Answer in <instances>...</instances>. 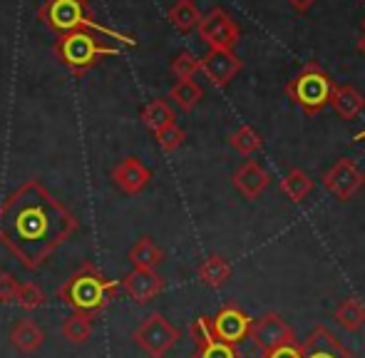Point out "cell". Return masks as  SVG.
Listing matches in <instances>:
<instances>
[{"instance_id": "6da1fadb", "label": "cell", "mask_w": 365, "mask_h": 358, "mask_svg": "<svg viewBox=\"0 0 365 358\" xmlns=\"http://www.w3.org/2000/svg\"><path fill=\"white\" fill-rule=\"evenodd\" d=\"M77 229L75 214L38 179L23 182L0 204V244L23 269H40Z\"/></svg>"}, {"instance_id": "7a4b0ae2", "label": "cell", "mask_w": 365, "mask_h": 358, "mask_svg": "<svg viewBox=\"0 0 365 358\" xmlns=\"http://www.w3.org/2000/svg\"><path fill=\"white\" fill-rule=\"evenodd\" d=\"M120 291V281H110L92 262H85L70 279L58 286V299L75 314H87L92 319L102 314Z\"/></svg>"}, {"instance_id": "3957f363", "label": "cell", "mask_w": 365, "mask_h": 358, "mask_svg": "<svg viewBox=\"0 0 365 358\" xmlns=\"http://www.w3.org/2000/svg\"><path fill=\"white\" fill-rule=\"evenodd\" d=\"M38 15L50 30H55L60 35L77 33V30H95V33H102L105 38L122 40L125 45H137V40L132 35H125L120 30L102 25L95 18L87 0H45L38 8Z\"/></svg>"}, {"instance_id": "277c9868", "label": "cell", "mask_w": 365, "mask_h": 358, "mask_svg": "<svg viewBox=\"0 0 365 358\" xmlns=\"http://www.w3.org/2000/svg\"><path fill=\"white\" fill-rule=\"evenodd\" d=\"M53 50H55V58H58L73 75H85L92 65H97V60L122 53V50L112 48V45L100 43V40L87 33V30L60 35Z\"/></svg>"}, {"instance_id": "5b68a950", "label": "cell", "mask_w": 365, "mask_h": 358, "mask_svg": "<svg viewBox=\"0 0 365 358\" xmlns=\"http://www.w3.org/2000/svg\"><path fill=\"white\" fill-rule=\"evenodd\" d=\"M333 80L326 75V70L318 63H308L301 68V73L293 75V80L286 85V95L301 107L306 115H321L326 105H331Z\"/></svg>"}, {"instance_id": "8992f818", "label": "cell", "mask_w": 365, "mask_h": 358, "mask_svg": "<svg viewBox=\"0 0 365 358\" xmlns=\"http://www.w3.org/2000/svg\"><path fill=\"white\" fill-rule=\"evenodd\" d=\"M179 339H182L179 329L169 324L159 311L149 314L147 319L132 331V341H135L137 349L145 351L149 358H164L177 346Z\"/></svg>"}, {"instance_id": "52a82bcc", "label": "cell", "mask_w": 365, "mask_h": 358, "mask_svg": "<svg viewBox=\"0 0 365 358\" xmlns=\"http://www.w3.org/2000/svg\"><path fill=\"white\" fill-rule=\"evenodd\" d=\"M197 30H199V38L212 50H231L241 35L239 25L231 20V15L224 8H214L207 15H202Z\"/></svg>"}, {"instance_id": "ba28073f", "label": "cell", "mask_w": 365, "mask_h": 358, "mask_svg": "<svg viewBox=\"0 0 365 358\" xmlns=\"http://www.w3.org/2000/svg\"><path fill=\"white\" fill-rule=\"evenodd\" d=\"M365 184V175L358 170V165L353 160H338L331 170L323 177V187L326 192H331L333 197H338L341 202H348L351 197H356Z\"/></svg>"}, {"instance_id": "9c48e42d", "label": "cell", "mask_w": 365, "mask_h": 358, "mask_svg": "<svg viewBox=\"0 0 365 358\" xmlns=\"http://www.w3.org/2000/svg\"><path fill=\"white\" fill-rule=\"evenodd\" d=\"M212 329H214V339L224 341V344H231V346H239L244 339H249L251 319L241 306L226 304V306H221L219 314L212 319Z\"/></svg>"}, {"instance_id": "30bf717a", "label": "cell", "mask_w": 365, "mask_h": 358, "mask_svg": "<svg viewBox=\"0 0 365 358\" xmlns=\"http://www.w3.org/2000/svg\"><path fill=\"white\" fill-rule=\"evenodd\" d=\"M249 339L259 346V351H269V349H276V346L293 344L296 334H293V329L279 314H266V316H261V319L251 321Z\"/></svg>"}, {"instance_id": "8fae6325", "label": "cell", "mask_w": 365, "mask_h": 358, "mask_svg": "<svg viewBox=\"0 0 365 358\" xmlns=\"http://www.w3.org/2000/svg\"><path fill=\"white\" fill-rule=\"evenodd\" d=\"M120 289L125 291L135 304L145 306L164 291V279L154 269H132L130 274L122 276Z\"/></svg>"}, {"instance_id": "7c38bea8", "label": "cell", "mask_w": 365, "mask_h": 358, "mask_svg": "<svg viewBox=\"0 0 365 358\" xmlns=\"http://www.w3.org/2000/svg\"><path fill=\"white\" fill-rule=\"evenodd\" d=\"M199 70L207 75V80L212 85L226 88L241 73V60L234 55V50H209L199 60Z\"/></svg>"}, {"instance_id": "4fadbf2b", "label": "cell", "mask_w": 365, "mask_h": 358, "mask_svg": "<svg viewBox=\"0 0 365 358\" xmlns=\"http://www.w3.org/2000/svg\"><path fill=\"white\" fill-rule=\"evenodd\" d=\"M301 358H358L346 349L326 326H316L301 344Z\"/></svg>"}, {"instance_id": "5bb4252c", "label": "cell", "mask_w": 365, "mask_h": 358, "mask_svg": "<svg viewBox=\"0 0 365 358\" xmlns=\"http://www.w3.org/2000/svg\"><path fill=\"white\" fill-rule=\"evenodd\" d=\"M149 179H152V172H149V167L142 165L137 157H127V160H122L120 165L112 170V182H115V187L120 189V192L130 194V197L140 194L149 184Z\"/></svg>"}, {"instance_id": "9a60e30c", "label": "cell", "mask_w": 365, "mask_h": 358, "mask_svg": "<svg viewBox=\"0 0 365 358\" xmlns=\"http://www.w3.org/2000/svg\"><path fill=\"white\" fill-rule=\"evenodd\" d=\"M8 341L18 354H38L45 344V331L35 324V319L25 316V319H18L8 331Z\"/></svg>"}, {"instance_id": "2e32d148", "label": "cell", "mask_w": 365, "mask_h": 358, "mask_svg": "<svg viewBox=\"0 0 365 358\" xmlns=\"http://www.w3.org/2000/svg\"><path fill=\"white\" fill-rule=\"evenodd\" d=\"M269 182H271L269 172H266L264 167H261L259 162H254V160L244 162V165L234 172V187L239 189L246 199L261 197V192L269 187Z\"/></svg>"}, {"instance_id": "e0dca14e", "label": "cell", "mask_w": 365, "mask_h": 358, "mask_svg": "<svg viewBox=\"0 0 365 358\" xmlns=\"http://www.w3.org/2000/svg\"><path fill=\"white\" fill-rule=\"evenodd\" d=\"M331 105L343 120H356L365 107V97L351 85H336L331 95Z\"/></svg>"}, {"instance_id": "ac0fdd59", "label": "cell", "mask_w": 365, "mask_h": 358, "mask_svg": "<svg viewBox=\"0 0 365 358\" xmlns=\"http://www.w3.org/2000/svg\"><path fill=\"white\" fill-rule=\"evenodd\" d=\"M333 319H336V324L341 326V329L356 334V331H361L365 326V304L361 299H356V296L343 299L341 304L336 306V311H333Z\"/></svg>"}, {"instance_id": "d6986e66", "label": "cell", "mask_w": 365, "mask_h": 358, "mask_svg": "<svg viewBox=\"0 0 365 358\" xmlns=\"http://www.w3.org/2000/svg\"><path fill=\"white\" fill-rule=\"evenodd\" d=\"M197 276L202 279V284L212 286V289H221L231 279V264L219 254H212L197 267Z\"/></svg>"}, {"instance_id": "ffe728a7", "label": "cell", "mask_w": 365, "mask_h": 358, "mask_svg": "<svg viewBox=\"0 0 365 358\" xmlns=\"http://www.w3.org/2000/svg\"><path fill=\"white\" fill-rule=\"evenodd\" d=\"M127 259H130V264L135 269H154L157 264L164 262V252L154 244V239L142 237V239H137L135 247L130 249Z\"/></svg>"}, {"instance_id": "44dd1931", "label": "cell", "mask_w": 365, "mask_h": 358, "mask_svg": "<svg viewBox=\"0 0 365 358\" xmlns=\"http://www.w3.org/2000/svg\"><path fill=\"white\" fill-rule=\"evenodd\" d=\"M169 20H172V25L177 30L189 33V30H194L199 25L202 13H199V8H197L194 0H177V3L169 8Z\"/></svg>"}, {"instance_id": "7402d4cb", "label": "cell", "mask_w": 365, "mask_h": 358, "mask_svg": "<svg viewBox=\"0 0 365 358\" xmlns=\"http://www.w3.org/2000/svg\"><path fill=\"white\" fill-rule=\"evenodd\" d=\"M92 329H95V319H92V316L73 314L63 321L60 334H63V339L70 341V344H85V341L92 336Z\"/></svg>"}, {"instance_id": "603a6c76", "label": "cell", "mask_w": 365, "mask_h": 358, "mask_svg": "<svg viewBox=\"0 0 365 358\" xmlns=\"http://www.w3.org/2000/svg\"><path fill=\"white\" fill-rule=\"evenodd\" d=\"M174 120H177V115H174V110L169 107L167 100H152L145 110H142V122H145L152 132H159L162 127L174 125Z\"/></svg>"}, {"instance_id": "cb8c5ba5", "label": "cell", "mask_w": 365, "mask_h": 358, "mask_svg": "<svg viewBox=\"0 0 365 358\" xmlns=\"http://www.w3.org/2000/svg\"><path fill=\"white\" fill-rule=\"evenodd\" d=\"M281 192H284L291 202H303V199L313 192V182L303 170H291L289 175L281 179Z\"/></svg>"}, {"instance_id": "d4e9b609", "label": "cell", "mask_w": 365, "mask_h": 358, "mask_svg": "<svg viewBox=\"0 0 365 358\" xmlns=\"http://www.w3.org/2000/svg\"><path fill=\"white\" fill-rule=\"evenodd\" d=\"M169 97H172L174 102H177L182 110H194L197 107V102L204 97V90L199 88L194 80H177V85H174L172 90H169Z\"/></svg>"}, {"instance_id": "484cf974", "label": "cell", "mask_w": 365, "mask_h": 358, "mask_svg": "<svg viewBox=\"0 0 365 358\" xmlns=\"http://www.w3.org/2000/svg\"><path fill=\"white\" fill-rule=\"evenodd\" d=\"M229 145L234 147L239 155L249 157V155H254V152H259L264 142H261V135L254 130V127H251V125H241L239 130H236L234 135L229 137Z\"/></svg>"}, {"instance_id": "4316f807", "label": "cell", "mask_w": 365, "mask_h": 358, "mask_svg": "<svg viewBox=\"0 0 365 358\" xmlns=\"http://www.w3.org/2000/svg\"><path fill=\"white\" fill-rule=\"evenodd\" d=\"M45 301H48V296H45V291L40 289L35 281H25V284H20L18 296H15V304H18L23 311L40 309V306H45Z\"/></svg>"}, {"instance_id": "83f0119b", "label": "cell", "mask_w": 365, "mask_h": 358, "mask_svg": "<svg viewBox=\"0 0 365 358\" xmlns=\"http://www.w3.org/2000/svg\"><path fill=\"white\" fill-rule=\"evenodd\" d=\"M194 358H241V351L236 349V346L214 339V341H209V344L199 346V349L194 351Z\"/></svg>"}, {"instance_id": "f1b7e54d", "label": "cell", "mask_w": 365, "mask_h": 358, "mask_svg": "<svg viewBox=\"0 0 365 358\" xmlns=\"http://www.w3.org/2000/svg\"><path fill=\"white\" fill-rule=\"evenodd\" d=\"M154 137H157V145L162 147L164 152L179 150V147H182V142L187 140V135H184V130L177 125V122H174V125L162 127L159 132H154Z\"/></svg>"}, {"instance_id": "f546056e", "label": "cell", "mask_w": 365, "mask_h": 358, "mask_svg": "<svg viewBox=\"0 0 365 358\" xmlns=\"http://www.w3.org/2000/svg\"><path fill=\"white\" fill-rule=\"evenodd\" d=\"M199 73V60L192 53H179L172 60V75L177 80H192Z\"/></svg>"}, {"instance_id": "4dcf8cb0", "label": "cell", "mask_w": 365, "mask_h": 358, "mask_svg": "<svg viewBox=\"0 0 365 358\" xmlns=\"http://www.w3.org/2000/svg\"><path fill=\"white\" fill-rule=\"evenodd\" d=\"M189 336H192L194 346H204L209 341H214V329H212V319L209 316H199L192 326H189Z\"/></svg>"}, {"instance_id": "1f68e13d", "label": "cell", "mask_w": 365, "mask_h": 358, "mask_svg": "<svg viewBox=\"0 0 365 358\" xmlns=\"http://www.w3.org/2000/svg\"><path fill=\"white\" fill-rule=\"evenodd\" d=\"M18 289H20V284L15 281L13 274L0 271V304H15Z\"/></svg>"}, {"instance_id": "d6a6232c", "label": "cell", "mask_w": 365, "mask_h": 358, "mask_svg": "<svg viewBox=\"0 0 365 358\" xmlns=\"http://www.w3.org/2000/svg\"><path fill=\"white\" fill-rule=\"evenodd\" d=\"M259 358H301V346L293 341V344H284V346H276V349L261 351Z\"/></svg>"}, {"instance_id": "836d02e7", "label": "cell", "mask_w": 365, "mask_h": 358, "mask_svg": "<svg viewBox=\"0 0 365 358\" xmlns=\"http://www.w3.org/2000/svg\"><path fill=\"white\" fill-rule=\"evenodd\" d=\"M289 3H291V8L298 10V13H306V10L313 8V3H316V0H289Z\"/></svg>"}, {"instance_id": "e575fe53", "label": "cell", "mask_w": 365, "mask_h": 358, "mask_svg": "<svg viewBox=\"0 0 365 358\" xmlns=\"http://www.w3.org/2000/svg\"><path fill=\"white\" fill-rule=\"evenodd\" d=\"M358 48H361V53L365 55V35H363V38H361V43H358Z\"/></svg>"}, {"instance_id": "d590c367", "label": "cell", "mask_w": 365, "mask_h": 358, "mask_svg": "<svg viewBox=\"0 0 365 358\" xmlns=\"http://www.w3.org/2000/svg\"><path fill=\"white\" fill-rule=\"evenodd\" d=\"M363 28H365V20H363Z\"/></svg>"}]
</instances>
